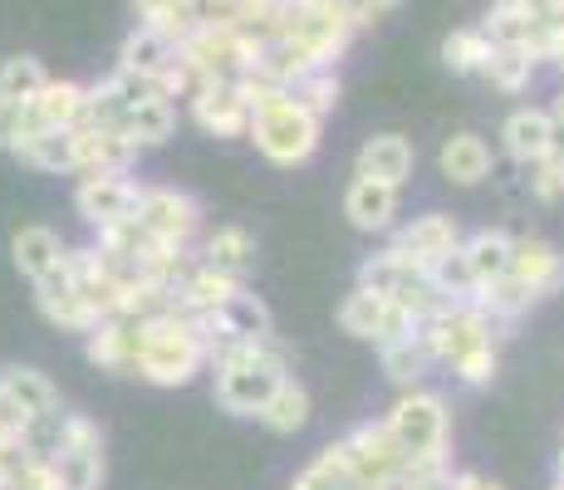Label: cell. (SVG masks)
<instances>
[{
  "label": "cell",
  "mask_w": 564,
  "mask_h": 490,
  "mask_svg": "<svg viewBox=\"0 0 564 490\" xmlns=\"http://www.w3.org/2000/svg\"><path fill=\"white\" fill-rule=\"evenodd\" d=\"M417 329L432 348V363L447 368L462 388H486L496 378V368H501L506 334L496 329L471 300L447 304V309H437L432 319H422Z\"/></svg>",
  "instance_id": "obj_1"
},
{
  "label": "cell",
  "mask_w": 564,
  "mask_h": 490,
  "mask_svg": "<svg viewBox=\"0 0 564 490\" xmlns=\"http://www.w3.org/2000/svg\"><path fill=\"white\" fill-rule=\"evenodd\" d=\"M251 104V128L246 138L256 143V152L275 167H300V162L314 157L319 148V118L310 113L305 104H295L285 89H270V84H256V79H236Z\"/></svg>",
  "instance_id": "obj_2"
},
{
  "label": "cell",
  "mask_w": 564,
  "mask_h": 490,
  "mask_svg": "<svg viewBox=\"0 0 564 490\" xmlns=\"http://www.w3.org/2000/svg\"><path fill=\"white\" fill-rule=\"evenodd\" d=\"M206 368H212L216 402H221L231 417H256L270 402V392L290 378V348L270 334V339H260V344L231 348V353H221Z\"/></svg>",
  "instance_id": "obj_3"
},
{
  "label": "cell",
  "mask_w": 564,
  "mask_h": 490,
  "mask_svg": "<svg viewBox=\"0 0 564 490\" xmlns=\"http://www.w3.org/2000/svg\"><path fill=\"white\" fill-rule=\"evenodd\" d=\"M202 368H206L202 319H192V314H182V309L148 314L138 378H143V383H153V388H187Z\"/></svg>",
  "instance_id": "obj_4"
},
{
  "label": "cell",
  "mask_w": 564,
  "mask_h": 490,
  "mask_svg": "<svg viewBox=\"0 0 564 490\" xmlns=\"http://www.w3.org/2000/svg\"><path fill=\"white\" fill-rule=\"evenodd\" d=\"M383 427L408 461L452 466V412H447V398H442V392H432V388L398 392V402L383 417Z\"/></svg>",
  "instance_id": "obj_5"
},
{
  "label": "cell",
  "mask_w": 564,
  "mask_h": 490,
  "mask_svg": "<svg viewBox=\"0 0 564 490\" xmlns=\"http://www.w3.org/2000/svg\"><path fill=\"white\" fill-rule=\"evenodd\" d=\"M270 35L290 40L310 64L334 69V64L344 59V50H349L354 25H349L339 0H280Z\"/></svg>",
  "instance_id": "obj_6"
},
{
  "label": "cell",
  "mask_w": 564,
  "mask_h": 490,
  "mask_svg": "<svg viewBox=\"0 0 564 490\" xmlns=\"http://www.w3.org/2000/svg\"><path fill=\"white\" fill-rule=\"evenodd\" d=\"M256 50H260V35L231 25V20H202V25L177 45L182 64L192 69L197 84L202 79H246L256 64Z\"/></svg>",
  "instance_id": "obj_7"
},
{
  "label": "cell",
  "mask_w": 564,
  "mask_h": 490,
  "mask_svg": "<svg viewBox=\"0 0 564 490\" xmlns=\"http://www.w3.org/2000/svg\"><path fill=\"white\" fill-rule=\"evenodd\" d=\"M54 490H104V432L94 417L69 412L64 446L45 461Z\"/></svg>",
  "instance_id": "obj_8"
},
{
  "label": "cell",
  "mask_w": 564,
  "mask_h": 490,
  "mask_svg": "<svg viewBox=\"0 0 564 490\" xmlns=\"http://www.w3.org/2000/svg\"><path fill=\"white\" fill-rule=\"evenodd\" d=\"M138 226H143L153 241L172 246V250H192V241L202 236V202L182 187H148L138 196Z\"/></svg>",
  "instance_id": "obj_9"
},
{
  "label": "cell",
  "mask_w": 564,
  "mask_h": 490,
  "mask_svg": "<svg viewBox=\"0 0 564 490\" xmlns=\"http://www.w3.org/2000/svg\"><path fill=\"white\" fill-rule=\"evenodd\" d=\"M138 196H143V182H133L128 172H89V177L74 182V211H79V221L99 236L108 226L133 221Z\"/></svg>",
  "instance_id": "obj_10"
},
{
  "label": "cell",
  "mask_w": 564,
  "mask_h": 490,
  "mask_svg": "<svg viewBox=\"0 0 564 490\" xmlns=\"http://www.w3.org/2000/svg\"><path fill=\"white\" fill-rule=\"evenodd\" d=\"M334 451H339V461L349 466L354 486H393L398 476L408 471V456L398 451V442L388 437L383 422H364V427H354L349 437L334 442Z\"/></svg>",
  "instance_id": "obj_11"
},
{
  "label": "cell",
  "mask_w": 564,
  "mask_h": 490,
  "mask_svg": "<svg viewBox=\"0 0 564 490\" xmlns=\"http://www.w3.org/2000/svg\"><path fill=\"white\" fill-rule=\"evenodd\" d=\"M339 329L349 334V339L388 348V344L408 339V334H417V319H412L408 309H398L393 300H383V294L354 285L349 294H344V304H339Z\"/></svg>",
  "instance_id": "obj_12"
},
{
  "label": "cell",
  "mask_w": 564,
  "mask_h": 490,
  "mask_svg": "<svg viewBox=\"0 0 564 490\" xmlns=\"http://www.w3.org/2000/svg\"><path fill=\"white\" fill-rule=\"evenodd\" d=\"M143 334H148V314H108V319H99V329L84 334V353H89V363L104 368V373L138 378Z\"/></svg>",
  "instance_id": "obj_13"
},
{
  "label": "cell",
  "mask_w": 564,
  "mask_h": 490,
  "mask_svg": "<svg viewBox=\"0 0 564 490\" xmlns=\"http://www.w3.org/2000/svg\"><path fill=\"white\" fill-rule=\"evenodd\" d=\"M187 104H192V123L212 138H246V128H251V104H246L236 79H202L187 94Z\"/></svg>",
  "instance_id": "obj_14"
},
{
  "label": "cell",
  "mask_w": 564,
  "mask_h": 490,
  "mask_svg": "<svg viewBox=\"0 0 564 490\" xmlns=\"http://www.w3.org/2000/svg\"><path fill=\"white\" fill-rule=\"evenodd\" d=\"M506 275L516 280L520 290H530V300H550V294L564 290V255L540 236H511V265Z\"/></svg>",
  "instance_id": "obj_15"
},
{
  "label": "cell",
  "mask_w": 564,
  "mask_h": 490,
  "mask_svg": "<svg viewBox=\"0 0 564 490\" xmlns=\"http://www.w3.org/2000/svg\"><path fill=\"white\" fill-rule=\"evenodd\" d=\"M412 167H417V148L403 133H373L354 157V177L378 182V187L403 192L412 182Z\"/></svg>",
  "instance_id": "obj_16"
},
{
  "label": "cell",
  "mask_w": 564,
  "mask_h": 490,
  "mask_svg": "<svg viewBox=\"0 0 564 490\" xmlns=\"http://www.w3.org/2000/svg\"><path fill=\"white\" fill-rule=\"evenodd\" d=\"M30 290H35L40 314H45L54 329H64V334H94V329H99V309H94V304L74 290V280L64 275V265L50 270L45 280H35Z\"/></svg>",
  "instance_id": "obj_17"
},
{
  "label": "cell",
  "mask_w": 564,
  "mask_h": 490,
  "mask_svg": "<svg viewBox=\"0 0 564 490\" xmlns=\"http://www.w3.org/2000/svg\"><path fill=\"white\" fill-rule=\"evenodd\" d=\"M388 246H393L398 255L417 260V265H432V260H442L447 250L462 246V226H457V216L427 211V216H412L408 226H398Z\"/></svg>",
  "instance_id": "obj_18"
},
{
  "label": "cell",
  "mask_w": 564,
  "mask_h": 490,
  "mask_svg": "<svg viewBox=\"0 0 564 490\" xmlns=\"http://www.w3.org/2000/svg\"><path fill=\"white\" fill-rule=\"evenodd\" d=\"M501 148L520 167L545 162L550 152H555V118H550V108H516L501 123Z\"/></svg>",
  "instance_id": "obj_19"
},
{
  "label": "cell",
  "mask_w": 564,
  "mask_h": 490,
  "mask_svg": "<svg viewBox=\"0 0 564 490\" xmlns=\"http://www.w3.org/2000/svg\"><path fill=\"white\" fill-rule=\"evenodd\" d=\"M118 133H123V138H128V143H133L138 152L162 148L172 133H177V104H172L167 94L148 89V94L138 98V104L123 113V123H118Z\"/></svg>",
  "instance_id": "obj_20"
},
{
  "label": "cell",
  "mask_w": 564,
  "mask_h": 490,
  "mask_svg": "<svg viewBox=\"0 0 564 490\" xmlns=\"http://www.w3.org/2000/svg\"><path fill=\"white\" fill-rule=\"evenodd\" d=\"M74 152H79V177H89V172H128L138 157H143L123 133L94 128V123L74 128Z\"/></svg>",
  "instance_id": "obj_21"
},
{
  "label": "cell",
  "mask_w": 564,
  "mask_h": 490,
  "mask_svg": "<svg viewBox=\"0 0 564 490\" xmlns=\"http://www.w3.org/2000/svg\"><path fill=\"white\" fill-rule=\"evenodd\" d=\"M64 236L59 231H50V226H40V221H30V226H20L15 236H10V260H15V270L35 285V280H45L50 270H59L64 265Z\"/></svg>",
  "instance_id": "obj_22"
},
{
  "label": "cell",
  "mask_w": 564,
  "mask_h": 490,
  "mask_svg": "<svg viewBox=\"0 0 564 490\" xmlns=\"http://www.w3.org/2000/svg\"><path fill=\"white\" fill-rule=\"evenodd\" d=\"M197 260L216 275H231V280H246L256 265V236L246 226H216L212 236L197 246Z\"/></svg>",
  "instance_id": "obj_23"
},
{
  "label": "cell",
  "mask_w": 564,
  "mask_h": 490,
  "mask_svg": "<svg viewBox=\"0 0 564 490\" xmlns=\"http://www.w3.org/2000/svg\"><path fill=\"white\" fill-rule=\"evenodd\" d=\"M344 216H349L354 231H368V236L393 231V221H398V192L393 187H378V182L354 177L349 192H344Z\"/></svg>",
  "instance_id": "obj_24"
},
{
  "label": "cell",
  "mask_w": 564,
  "mask_h": 490,
  "mask_svg": "<svg viewBox=\"0 0 564 490\" xmlns=\"http://www.w3.org/2000/svg\"><path fill=\"white\" fill-rule=\"evenodd\" d=\"M84 104H89V84L50 79L45 89L30 98V118H35L40 133H50V128H79L84 123Z\"/></svg>",
  "instance_id": "obj_25"
},
{
  "label": "cell",
  "mask_w": 564,
  "mask_h": 490,
  "mask_svg": "<svg viewBox=\"0 0 564 490\" xmlns=\"http://www.w3.org/2000/svg\"><path fill=\"white\" fill-rule=\"evenodd\" d=\"M437 167H442V177L457 182V187H476V182L491 177L496 157H491V143H486L481 133H452L437 152Z\"/></svg>",
  "instance_id": "obj_26"
},
{
  "label": "cell",
  "mask_w": 564,
  "mask_h": 490,
  "mask_svg": "<svg viewBox=\"0 0 564 490\" xmlns=\"http://www.w3.org/2000/svg\"><path fill=\"white\" fill-rule=\"evenodd\" d=\"M172 59H177V45H172V40H162L158 30H148V25L128 30L123 45H118V69L138 74V79H148V84H158V74L167 69Z\"/></svg>",
  "instance_id": "obj_27"
},
{
  "label": "cell",
  "mask_w": 564,
  "mask_h": 490,
  "mask_svg": "<svg viewBox=\"0 0 564 490\" xmlns=\"http://www.w3.org/2000/svg\"><path fill=\"white\" fill-rule=\"evenodd\" d=\"M25 167L50 172V177H79V152H74V128H50V133H35L25 148L15 152Z\"/></svg>",
  "instance_id": "obj_28"
},
{
  "label": "cell",
  "mask_w": 564,
  "mask_h": 490,
  "mask_svg": "<svg viewBox=\"0 0 564 490\" xmlns=\"http://www.w3.org/2000/svg\"><path fill=\"white\" fill-rule=\"evenodd\" d=\"M310 392L305 383H295V378H285L275 392H270V402L256 412V422L265 432H275V437H295V432L310 427Z\"/></svg>",
  "instance_id": "obj_29"
},
{
  "label": "cell",
  "mask_w": 564,
  "mask_h": 490,
  "mask_svg": "<svg viewBox=\"0 0 564 490\" xmlns=\"http://www.w3.org/2000/svg\"><path fill=\"white\" fill-rule=\"evenodd\" d=\"M462 250H466V265H471L476 290L501 280L506 265H511V236L496 231V226H486V231H476V236H462Z\"/></svg>",
  "instance_id": "obj_30"
},
{
  "label": "cell",
  "mask_w": 564,
  "mask_h": 490,
  "mask_svg": "<svg viewBox=\"0 0 564 490\" xmlns=\"http://www.w3.org/2000/svg\"><path fill=\"white\" fill-rule=\"evenodd\" d=\"M0 388H6V398L15 402L20 412H25V422L40 417V412L64 407V402H59V388H54L50 378L40 373V368H6V373H0Z\"/></svg>",
  "instance_id": "obj_31"
},
{
  "label": "cell",
  "mask_w": 564,
  "mask_h": 490,
  "mask_svg": "<svg viewBox=\"0 0 564 490\" xmlns=\"http://www.w3.org/2000/svg\"><path fill=\"white\" fill-rule=\"evenodd\" d=\"M133 6H138V25L158 30V35L172 40V45H182V40L202 25L197 0H133Z\"/></svg>",
  "instance_id": "obj_32"
},
{
  "label": "cell",
  "mask_w": 564,
  "mask_h": 490,
  "mask_svg": "<svg viewBox=\"0 0 564 490\" xmlns=\"http://www.w3.org/2000/svg\"><path fill=\"white\" fill-rule=\"evenodd\" d=\"M383 353V373L393 378L398 388H422V378L432 373V348H427V339H422V329L417 334H408V339H398V344H388V348H378Z\"/></svg>",
  "instance_id": "obj_33"
},
{
  "label": "cell",
  "mask_w": 564,
  "mask_h": 490,
  "mask_svg": "<svg viewBox=\"0 0 564 490\" xmlns=\"http://www.w3.org/2000/svg\"><path fill=\"white\" fill-rule=\"evenodd\" d=\"M476 30H481L491 45H520V50H530V54H535V40H540V25H535V20H530L520 6H506V0H496L491 15H486ZM545 30H550V25H545Z\"/></svg>",
  "instance_id": "obj_34"
},
{
  "label": "cell",
  "mask_w": 564,
  "mask_h": 490,
  "mask_svg": "<svg viewBox=\"0 0 564 490\" xmlns=\"http://www.w3.org/2000/svg\"><path fill=\"white\" fill-rule=\"evenodd\" d=\"M535 54L530 50H520V45H491V59H486V79L496 84L501 94H520V89H530L535 84Z\"/></svg>",
  "instance_id": "obj_35"
},
{
  "label": "cell",
  "mask_w": 564,
  "mask_h": 490,
  "mask_svg": "<svg viewBox=\"0 0 564 490\" xmlns=\"http://www.w3.org/2000/svg\"><path fill=\"white\" fill-rule=\"evenodd\" d=\"M45 84H50V74L35 54H10V59L0 64V98H10V104H30Z\"/></svg>",
  "instance_id": "obj_36"
},
{
  "label": "cell",
  "mask_w": 564,
  "mask_h": 490,
  "mask_svg": "<svg viewBox=\"0 0 564 490\" xmlns=\"http://www.w3.org/2000/svg\"><path fill=\"white\" fill-rule=\"evenodd\" d=\"M486 59H491V40L481 35V30H452L447 40H442V64H447L452 74H481Z\"/></svg>",
  "instance_id": "obj_37"
},
{
  "label": "cell",
  "mask_w": 564,
  "mask_h": 490,
  "mask_svg": "<svg viewBox=\"0 0 564 490\" xmlns=\"http://www.w3.org/2000/svg\"><path fill=\"white\" fill-rule=\"evenodd\" d=\"M427 275H432V285L447 294L452 304H457V300H471V294H476V280H471V265H466V250H462V246L447 250L442 260H432Z\"/></svg>",
  "instance_id": "obj_38"
},
{
  "label": "cell",
  "mask_w": 564,
  "mask_h": 490,
  "mask_svg": "<svg viewBox=\"0 0 564 490\" xmlns=\"http://www.w3.org/2000/svg\"><path fill=\"white\" fill-rule=\"evenodd\" d=\"M290 98H295V104H305L310 113L324 123V113H334V104H339V74H334V69H310L305 79L290 89Z\"/></svg>",
  "instance_id": "obj_39"
},
{
  "label": "cell",
  "mask_w": 564,
  "mask_h": 490,
  "mask_svg": "<svg viewBox=\"0 0 564 490\" xmlns=\"http://www.w3.org/2000/svg\"><path fill=\"white\" fill-rule=\"evenodd\" d=\"M35 118H30V104H10V98H0V152H20L35 138Z\"/></svg>",
  "instance_id": "obj_40"
},
{
  "label": "cell",
  "mask_w": 564,
  "mask_h": 490,
  "mask_svg": "<svg viewBox=\"0 0 564 490\" xmlns=\"http://www.w3.org/2000/svg\"><path fill=\"white\" fill-rule=\"evenodd\" d=\"M530 192L540 196V202H560L564 196V152L555 148L545 162H535L530 167Z\"/></svg>",
  "instance_id": "obj_41"
},
{
  "label": "cell",
  "mask_w": 564,
  "mask_h": 490,
  "mask_svg": "<svg viewBox=\"0 0 564 490\" xmlns=\"http://www.w3.org/2000/svg\"><path fill=\"white\" fill-rule=\"evenodd\" d=\"M344 6V15H349V25L359 30V25H373V20H383L388 10H398L403 0H339Z\"/></svg>",
  "instance_id": "obj_42"
},
{
  "label": "cell",
  "mask_w": 564,
  "mask_h": 490,
  "mask_svg": "<svg viewBox=\"0 0 564 490\" xmlns=\"http://www.w3.org/2000/svg\"><path fill=\"white\" fill-rule=\"evenodd\" d=\"M20 432H25V412L6 398V388H0V442H20Z\"/></svg>",
  "instance_id": "obj_43"
},
{
  "label": "cell",
  "mask_w": 564,
  "mask_h": 490,
  "mask_svg": "<svg viewBox=\"0 0 564 490\" xmlns=\"http://www.w3.org/2000/svg\"><path fill=\"white\" fill-rule=\"evenodd\" d=\"M447 490H506V486L501 481H486V476H476V471H452Z\"/></svg>",
  "instance_id": "obj_44"
},
{
  "label": "cell",
  "mask_w": 564,
  "mask_h": 490,
  "mask_svg": "<svg viewBox=\"0 0 564 490\" xmlns=\"http://www.w3.org/2000/svg\"><path fill=\"white\" fill-rule=\"evenodd\" d=\"M550 118H555V123L564 128V89L555 94V104H550Z\"/></svg>",
  "instance_id": "obj_45"
},
{
  "label": "cell",
  "mask_w": 564,
  "mask_h": 490,
  "mask_svg": "<svg viewBox=\"0 0 564 490\" xmlns=\"http://www.w3.org/2000/svg\"><path fill=\"white\" fill-rule=\"evenodd\" d=\"M555 148L564 152V128H560V123H555Z\"/></svg>",
  "instance_id": "obj_46"
},
{
  "label": "cell",
  "mask_w": 564,
  "mask_h": 490,
  "mask_svg": "<svg viewBox=\"0 0 564 490\" xmlns=\"http://www.w3.org/2000/svg\"><path fill=\"white\" fill-rule=\"evenodd\" d=\"M359 490H393V486H359Z\"/></svg>",
  "instance_id": "obj_47"
},
{
  "label": "cell",
  "mask_w": 564,
  "mask_h": 490,
  "mask_svg": "<svg viewBox=\"0 0 564 490\" xmlns=\"http://www.w3.org/2000/svg\"><path fill=\"white\" fill-rule=\"evenodd\" d=\"M550 490H564V481H555V486H550Z\"/></svg>",
  "instance_id": "obj_48"
},
{
  "label": "cell",
  "mask_w": 564,
  "mask_h": 490,
  "mask_svg": "<svg viewBox=\"0 0 564 490\" xmlns=\"http://www.w3.org/2000/svg\"><path fill=\"white\" fill-rule=\"evenodd\" d=\"M506 6H516V0H506Z\"/></svg>",
  "instance_id": "obj_49"
},
{
  "label": "cell",
  "mask_w": 564,
  "mask_h": 490,
  "mask_svg": "<svg viewBox=\"0 0 564 490\" xmlns=\"http://www.w3.org/2000/svg\"><path fill=\"white\" fill-rule=\"evenodd\" d=\"M290 490H295V486H290Z\"/></svg>",
  "instance_id": "obj_50"
}]
</instances>
